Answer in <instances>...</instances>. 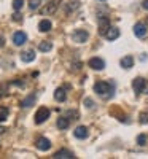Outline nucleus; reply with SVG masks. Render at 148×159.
Wrapping results in <instances>:
<instances>
[{"instance_id":"1","label":"nucleus","mask_w":148,"mask_h":159,"mask_svg":"<svg viewBox=\"0 0 148 159\" xmlns=\"http://www.w3.org/2000/svg\"><path fill=\"white\" fill-rule=\"evenodd\" d=\"M94 91L102 97H112L113 96V86H110L105 81H97L96 84H94Z\"/></svg>"},{"instance_id":"2","label":"nucleus","mask_w":148,"mask_h":159,"mask_svg":"<svg viewBox=\"0 0 148 159\" xmlns=\"http://www.w3.org/2000/svg\"><path fill=\"white\" fill-rule=\"evenodd\" d=\"M88 38H89V34L86 30H83V29H76L72 34V40L76 42V43H85V42H88Z\"/></svg>"},{"instance_id":"3","label":"nucleus","mask_w":148,"mask_h":159,"mask_svg":"<svg viewBox=\"0 0 148 159\" xmlns=\"http://www.w3.org/2000/svg\"><path fill=\"white\" fill-rule=\"evenodd\" d=\"M48 118H49V110L46 107H42V108H38L37 113H35V123L37 124H42V123L46 121Z\"/></svg>"},{"instance_id":"4","label":"nucleus","mask_w":148,"mask_h":159,"mask_svg":"<svg viewBox=\"0 0 148 159\" xmlns=\"http://www.w3.org/2000/svg\"><path fill=\"white\" fill-rule=\"evenodd\" d=\"M25 42H27V35H25L22 30H18L13 34V43H15L16 46H22Z\"/></svg>"},{"instance_id":"5","label":"nucleus","mask_w":148,"mask_h":159,"mask_svg":"<svg viewBox=\"0 0 148 159\" xmlns=\"http://www.w3.org/2000/svg\"><path fill=\"white\" fill-rule=\"evenodd\" d=\"M88 65H89V67H91L92 70L100 72V70H104V67H105V62H104L100 57H92V59H89Z\"/></svg>"},{"instance_id":"6","label":"nucleus","mask_w":148,"mask_h":159,"mask_svg":"<svg viewBox=\"0 0 148 159\" xmlns=\"http://www.w3.org/2000/svg\"><path fill=\"white\" fill-rule=\"evenodd\" d=\"M104 37L107 40H110V42H113V40H116L119 37V29L118 27H112V25H110V27L107 29V32L104 34Z\"/></svg>"},{"instance_id":"7","label":"nucleus","mask_w":148,"mask_h":159,"mask_svg":"<svg viewBox=\"0 0 148 159\" xmlns=\"http://www.w3.org/2000/svg\"><path fill=\"white\" fill-rule=\"evenodd\" d=\"M145 84H146V81H145L143 78H140V76H139V78H136V80L132 81V88H134V91H136L137 94L143 92V88H145Z\"/></svg>"},{"instance_id":"8","label":"nucleus","mask_w":148,"mask_h":159,"mask_svg":"<svg viewBox=\"0 0 148 159\" xmlns=\"http://www.w3.org/2000/svg\"><path fill=\"white\" fill-rule=\"evenodd\" d=\"M37 148L42 150V151H48V150L51 148V142H49L48 139H45V137H40V139L37 140Z\"/></svg>"},{"instance_id":"9","label":"nucleus","mask_w":148,"mask_h":159,"mask_svg":"<svg viewBox=\"0 0 148 159\" xmlns=\"http://www.w3.org/2000/svg\"><path fill=\"white\" fill-rule=\"evenodd\" d=\"M88 127L86 126H78L75 130H73V135L76 137V139H86L88 137Z\"/></svg>"},{"instance_id":"10","label":"nucleus","mask_w":148,"mask_h":159,"mask_svg":"<svg viewBox=\"0 0 148 159\" xmlns=\"http://www.w3.org/2000/svg\"><path fill=\"white\" fill-rule=\"evenodd\" d=\"M134 34H136V37H145L146 35V25L143 22H137L134 25Z\"/></svg>"},{"instance_id":"11","label":"nucleus","mask_w":148,"mask_h":159,"mask_svg":"<svg viewBox=\"0 0 148 159\" xmlns=\"http://www.w3.org/2000/svg\"><path fill=\"white\" fill-rule=\"evenodd\" d=\"M119 64H121V67H123V69L129 70V69H132V65H134V57L131 54H127V56H124L123 59H121Z\"/></svg>"},{"instance_id":"12","label":"nucleus","mask_w":148,"mask_h":159,"mask_svg":"<svg viewBox=\"0 0 148 159\" xmlns=\"http://www.w3.org/2000/svg\"><path fill=\"white\" fill-rule=\"evenodd\" d=\"M56 8H58V0H53V2H49V3L42 10V13H43V15H53V13L56 11Z\"/></svg>"},{"instance_id":"13","label":"nucleus","mask_w":148,"mask_h":159,"mask_svg":"<svg viewBox=\"0 0 148 159\" xmlns=\"http://www.w3.org/2000/svg\"><path fill=\"white\" fill-rule=\"evenodd\" d=\"M109 27H110V21H109V18H104V16H102V18L99 19V32L104 35Z\"/></svg>"},{"instance_id":"14","label":"nucleus","mask_w":148,"mask_h":159,"mask_svg":"<svg viewBox=\"0 0 148 159\" xmlns=\"http://www.w3.org/2000/svg\"><path fill=\"white\" fill-rule=\"evenodd\" d=\"M72 157H73V153L69 150H59L54 154V159H72Z\"/></svg>"},{"instance_id":"15","label":"nucleus","mask_w":148,"mask_h":159,"mask_svg":"<svg viewBox=\"0 0 148 159\" xmlns=\"http://www.w3.org/2000/svg\"><path fill=\"white\" fill-rule=\"evenodd\" d=\"M35 99H37L35 94H30L29 97H25V99L21 102V107H22V108H29V107H32V105L35 103Z\"/></svg>"},{"instance_id":"16","label":"nucleus","mask_w":148,"mask_h":159,"mask_svg":"<svg viewBox=\"0 0 148 159\" xmlns=\"http://www.w3.org/2000/svg\"><path fill=\"white\" fill-rule=\"evenodd\" d=\"M35 59V52L34 51H24L21 52V61L22 62H32Z\"/></svg>"},{"instance_id":"17","label":"nucleus","mask_w":148,"mask_h":159,"mask_svg":"<svg viewBox=\"0 0 148 159\" xmlns=\"http://www.w3.org/2000/svg\"><path fill=\"white\" fill-rule=\"evenodd\" d=\"M54 99H56L58 102H64V100L67 99L65 89H62V88H58V89L54 91Z\"/></svg>"},{"instance_id":"18","label":"nucleus","mask_w":148,"mask_h":159,"mask_svg":"<svg viewBox=\"0 0 148 159\" xmlns=\"http://www.w3.org/2000/svg\"><path fill=\"white\" fill-rule=\"evenodd\" d=\"M38 29H40V32H49V30H51V21H48V19L40 21Z\"/></svg>"},{"instance_id":"19","label":"nucleus","mask_w":148,"mask_h":159,"mask_svg":"<svg viewBox=\"0 0 148 159\" xmlns=\"http://www.w3.org/2000/svg\"><path fill=\"white\" fill-rule=\"evenodd\" d=\"M69 119L67 118H64V116H61V118H58V127L61 129V130H65L67 127H69Z\"/></svg>"},{"instance_id":"20","label":"nucleus","mask_w":148,"mask_h":159,"mask_svg":"<svg viewBox=\"0 0 148 159\" xmlns=\"http://www.w3.org/2000/svg\"><path fill=\"white\" fill-rule=\"evenodd\" d=\"M51 48H53V43L51 42H42L38 45V49L42 51V52H48V51H51Z\"/></svg>"},{"instance_id":"21","label":"nucleus","mask_w":148,"mask_h":159,"mask_svg":"<svg viewBox=\"0 0 148 159\" xmlns=\"http://www.w3.org/2000/svg\"><path fill=\"white\" fill-rule=\"evenodd\" d=\"M78 7H80V2H78V0H72V2H69V5L65 7V11H67V13H70V11L76 10Z\"/></svg>"},{"instance_id":"22","label":"nucleus","mask_w":148,"mask_h":159,"mask_svg":"<svg viewBox=\"0 0 148 159\" xmlns=\"http://www.w3.org/2000/svg\"><path fill=\"white\" fill-rule=\"evenodd\" d=\"M8 115H10V110L7 107H0V123L5 121V119L8 118Z\"/></svg>"},{"instance_id":"23","label":"nucleus","mask_w":148,"mask_h":159,"mask_svg":"<svg viewBox=\"0 0 148 159\" xmlns=\"http://www.w3.org/2000/svg\"><path fill=\"white\" fill-rule=\"evenodd\" d=\"M22 7H24V0H13V8L16 11H19Z\"/></svg>"},{"instance_id":"24","label":"nucleus","mask_w":148,"mask_h":159,"mask_svg":"<svg viewBox=\"0 0 148 159\" xmlns=\"http://www.w3.org/2000/svg\"><path fill=\"white\" fill-rule=\"evenodd\" d=\"M40 2H42V0H30V2H29V8L30 10H37L40 7Z\"/></svg>"},{"instance_id":"25","label":"nucleus","mask_w":148,"mask_h":159,"mask_svg":"<svg viewBox=\"0 0 148 159\" xmlns=\"http://www.w3.org/2000/svg\"><path fill=\"white\" fill-rule=\"evenodd\" d=\"M137 143L140 145V147H143V145L146 143V135H145V134H140V135L137 137Z\"/></svg>"},{"instance_id":"26","label":"nucleus","mask_w":148,"mask_h":159,"mask_svg":"<svg viewBox=\"0 0 148 159\" xmlns=\"http://www.w3.org/2000/svg\"><path fill=\"white\" fill-rule=\"evenodd\" d=\"M140 123H142V124H146V123H148V115H146V113H142V115H140Z\"/></svg>"},{"instance_id":"27","label":"nucleus","mask_w":148,"mask_h":159,"mask_svg":"<svg viewBox=\"0 0 148 159\" xmlns=\"http://www.w3.org/2000/svg\"><path fill=\"white\" fill-rule=\"evenodd\" d=\"M22 18H21V15L19 13H15V15H13V21H21Z\"/></svg>"},{"instance_id":"28","label":"nucleus","mask_w":148,"mask_h":159,"mask_svg":"<svg viewBox=\"0 0 148 159\" xmlns=\"http://www.w3.org/2000/svg\"><path fill=\"white\" fill-rule=\"evenodd\" d=\"M85 103H86V107H88V108H91V107H92V100H91V99H86V100H85Z\"/></svg>"},{"instance_id":"29","label":"nucleus","mask_w":148,"mask_h":159,"mask_svg":"<svg viewBox=\"0 0 148 159\" xmlns=\"http://www.w3.org/2000/svg\"><path fill=\"white\" fill-rule=\"evenodd\" d=\"M142 8L148 10V0H143V2H142Z\"/></svg>"},{"instance_id":"30","label":"nucleus","mask_w":148,"mask_h":159,"mask_svg":"<svg viewBox=\"0 0 148 159\" xmlns=\"http://www.w3.org/2000/svg\"><path fill=\"white\" fill-rule=\"evenodd\" d=\"M3 132H5V127H3V126H0V135H2Z\"/></svg>"},{"instance_id":"31","label":"nucleus","mask_w":148,"mask_h":159,"mask_svg":"<svg viewBox=\"0 0 148 159\" xmlns=\"http://www.w3.org/2000/svg\"><path fill=\"white\" fill-rule=\"evenodd\" d=\"M3 94H5V92H3V89H2V88H0V97H2Z\"/></svg>"},{"instance_id":"32","label":"nucleus","mask_w":148,"mask_h":159,"mask_svg":"<svg viewBox=\"0 0 148 159\" xmlns=\"http://www.w3.org/2000/svg\"><path fill=\"white\" fill-rule=\"evenodd\" d=\"M102 2H104V0H102Z\"/></svg>"}]
</instances>
